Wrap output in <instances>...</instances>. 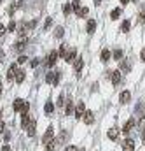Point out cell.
<instances>
[{
    "label": "cell",
    "mask_w": 145,
    "mask_h": 151,
    "mask_svg": "<svg viewBox=\"0 0 145 151\" xmlns=\"http://www.w3.org/2000/svg\"><path fill=\"white\" fill-rule=\"evenodd\" d=\"M119 100H121V104H128V102L131 100V93H129L128 90H124V92L119 95Z\"/></svg>",
    "instance_id": "obj_9"
},
{
    "label": "cell",
    "mask_w": 145,
    "mask_h": 151,
    "mask_svg": "<svg viewBox=\"0 0 145 151\" xmlns=\"http://www.w3.org/2000/svg\"><path fill=\"white\" fill-rule=\"evenodd\" d=\"M133 126H135V120H129V121H128L126 125H124V128H122V132H124V134H129V130H131Z\"/></svg>",
    "instance_id": "obj_19"
},
{
    "label": "cell",
    "mask_w": 145,
    "mask_h": 151,
    "mask_svg": "<svg viewBox=\"0 0 145 151\" xmlns=\"http://www.w3.org/2000/svg\"><path fill=\"white\" fill-rule=\"evenodd\" d=\"M122 69H126V70H129V65H128V63H126V60H124V61H121V70Z\"/></svg>",
    "instance_id": "obj_33"
},
{
    "label": "cell",
    "mask_w": 145,
    "mask_h": 151,
    "mask_svg": "<svg viewBox=\"0 0 145 151\" xmlns=\"http://www.w3.org/2000/svg\"><path fill=\"white\" fill-rule=\"evenodd\" d=\"M100 2H101V0H94V4H96V5H98V4H100Z\"/></svg>",
    "instance_id": "obj_46"
},
{
    "label": "cell",
    "mask_w": 145,
    "mask_h": 151,
    "mask_svg": "<svg viewBox=\"0 0 145 151\" xmlns=\"http://www.w3.org/2000/svg\"><path fill=\"white\" fill-rule=\"evenodd\" d=\"M63 100H65V97H63V95H59V98H58V104H56V105H58V107H61V105H63Z\"/></svg>",
    "instance_id": "obj_35"
},
{
    "label": "cell",
    "mask_w": 145,
    "mask_h": 151,
    "mask_svg": "<svg viewBox=\"0 0 145 151\" xmlns=\"http://www.w3.org/2000/svg\"><path fill=\"white\" fill-rule=\"evenodd\" d=\"M70 12H72V4H65V5H63V14L68 16Z\"/></svg>",
    "instance_id": "obj_28"
},
{
    "label": "cell",
    "mask_w": 145,
    "mask_h": 151,
    "mask_svg": "<svg viewBox=\"0 0 145 151\" xmlns=\"http://www.w3.org/2000/svg\"><path fill=\"white\" fill-rule=\"evenodd\" d=\"M14 76H16V63H12V65L9 67V70H7V79H9V81H12V79H14Z\"/></svg>",
    "instance_id": "obj_15"
},
{
    "label": "cell",
    "mask_w": 145,
    "mask_h": 151,
    "mask_svg": "<svg viewBox=\"0 0 145 151\" xmlns=\"http://www.w3.org/2000/svg\"><path fill=\"white\" fill-rule=\"evenodd\" d=\"M4 33H5V27H4V25H0V37H2Z\"/></svg>",
    "instance_id": "obj_39"
},
{
    "label": "cell",
    "mask_w": 145,
    "mask_h": 151,
    "mask_svg": "<svg viewBox=\"0 0 145 151\" xmlns=\"http://www.w3.org/2000/svg\"><path fill=\"white\" fill-rule=\"evenodd\" d=\"M58 51H51L49 55H47V61H46V65L47 67H54V63H56V60H58Z\"/></svg>",
    "instance_id": "obj_2"
},
{
    "label": "cell",
    "mask_w": 145,
    "mask_h": 151,
    "mask_svg": "<svg viewBox=\"0 0 145 151\" xmlns=\"http://www.w3.org/2000/svg\"><path fill=\"white\" fill-rule=\"evenodd\" d=\"M4 139H5V141H9V139H11V134H9V132H5V134H4Z\"/></svg>",
    "instance_id": "obj_41"
},
{
    "label": "cell",
    "mask_w": 145,
    "mask_h": 151,
    "mask_svg": "<svg viewBox=\"0 0 145 151\" xmlns=\"http://www.w3.org/2000/svg\"><path fill=\"white\" fill-rule=\"evenodd\" d=\"M94 30H96V21H94V19H89V21H88V27H86V32H88V33H93Z\"/></svg>",
    "instance_id": "obj_13"
},
{
    "label": "cell",
    "mask_w": 145,
    "mask_h": 151,
    "mask_svg": "<svg viewBox=\"0 0 145 151\" xmlns=\"http://www.w3.org/2000/svg\"><path fill=\"white\" fill-rule=\"evenodd\" d=\"M46 146H47V151H54V149H56V146H58V144H56V141H54V139H53V141H51V142H47V144H46Z\"/></svg>",
    "instance_id": "obj_26"
},
{
    "label": "cell",
    "mask_w": 145,
    "mask_h": 151,
    "mask_svg": "<svg viewBox=\"0 0 145 151\" xmlns=\"http://www.w3.org/2000/svg\"><path fill=\"white\" fill-rule=\"evenodd\" d=\"M4 130H5V125H4V123H2V121H0V134H2V132H4Z\"/></svg>",
    "instance_id": "obj_40"
},
{
    "label": "cell",
    "mask_w": 145,
    "mask_h": 151,
    "mask_svg": "<svg viewBox=\"0 0 145 151\" xmlns=\"http://www.w3.org/2000/svg\"><path fill=\"white\" fill-rule=\"evenodd\" d=\"M119 16H121V9H114V11H112V14H110V18H112V19H117Z\"/></svg>",
    "instance_id": "obj_30"
},
{
    "label": "cell",
    "mask_w": 145,
    "mask_h": 151,
    "mask_svg": "<svg viewBox=\"0 0 145 151\" xmlns=\"http://www.w3.org/2000/svg\"><path fill=\"white\" fill-rule=\"evenodd\" d=\"M110 60V51L109 49H103L101 51V61H109Z\"/></svg>",
    "instance_id": "obj_24"
},
{
    "label": "cell",
    "mask_w": 145,
    "mask_h": 151,
    "mask_svg": "<svg viewBox=\"0 0 145 151\" xmlns=\"http://www.w3.org/2000/svg\"><path fill=\"white\" fill-rule=\"evenodd\" d=\"M38 63H40V60H38V58H33V60H32V63H30V65H32V67H37Z\"/></svg>",
    "instance_id": "obj_36"
},
{
    "label": "cell",
    "mask_w": 145,
    "mask_h": 151,
    "mask_svg": "<svg viewBox=\"0 0 145 151\" xmlns=\"http://www.w3.org/2000/svg\"><path fill=\"white\" fill-rule=\"evenodd\" d=\"M14 48H16V51H23V49L26 48V40H25V39H23V40H19Z\"/></svg>",
    "instance_id": "obj_23"
},
{
    "label": "cell",
    "mask_w": 145,
    "mask_h": 151,
    "mask_svg": "<svg viewBox=\"0 0 145 151\" xmlns=\"http://www.w3.org/2000/svg\"><path fill=\"white\" fill-rule=\"evenodd\" d=\"M112 83L114 84H119L121 83V70H114L112 72Z\"/></svg>",
    "instance_id": "obj_18"
},
{
    "label": "cell",
    "mask_w": 145,
    "mask_h": 151,
    "mask_svg": "<svg viewBox=\"0 0 145 151\" xmlns=\"http://www.w3.org/2000/svg\"><path fill=\"white\" fill-rule=\"evenodd\" d=\"M65 151H79V149H77V146H67Z\"/></svg>",
    "instance_id": "obj_37"
},
{
    "label": "cell",
    "mask_w": 145,
    "mask_h": 151,
    "mask_svg": "<svg viewBox=\"0 0 145 151\" xmlns=\"http://www.w3.org/2000/svg\"><path fill=\"white\" fill-rule=\"evenodd\" d=\"M140 58H142V61H145V49L142 51V55H140Z\"/></svg>",
    "instance_id": "obj_42"
},
{
    "label": "cell",
    "mask_w": 145,
    "mask_h": 151,
    "mask_svg": "<svg viewBox=\"0 0 145 151\" xmlns=\"http://www.w3.org/2000/svg\"><path fill=\"white\" fill-rule=\"evenodd\" d=\"M138 21H140V23H145V7L142 9V12H140V19H138Z\"/></svg>",
    "instance_id": "obj_32"
},
{
    "label": "cell",
    "mask_w": 145,
    "mask_h": 151,
    "mask_svg": "<svg viewBox=\"0 0 145 151\" xmlns=\"http://www.w3.org/2000/svg\"><path fill=\"white\" fill-rule=\"evenodd\" d=\"M53 135H54V132H53V126H49L47 130H46V134H44V144H47V142H51L53 141Z\"/></svg>",
    "instance_id": "obj_10"
},
{
    "label": "cell",
    "mask_w": 145,
    "mask_h": 151,
    "mask_svg": "<svg viewBox=\"0 0 145 151\" xmlns=\"http://www.w3.org/2000/svg\"><path fill=\"white\" fill-rule=\"evenodd\" d=\"M7 28H9L11 32H14V30H16V23H14L12 19H11V23H9V27H7Z\"/></svg>",
    "instance_id": "obj_34"
},
{
    "label": "cell",
    "mask_w": 145,
    "mask_h": 151,
    "mask_svg": "<svg viewBox=\"0 0 145 151\" xmlns=\"http://www.w3.org/2000/svg\"><path fill=\"white\" fill-rule=\"evenodd\" d=\"M82 67H84V60H82V56L75 58V60H74V70L79 74V72L82 70Z\"/></svg>",
    "instance_id": "obj_5"
},
{
    "label": "cell",
    "mask_w": 145,
    "mask_h": 151,
    "mask_svg": "<svg viewBox=\"0 0 145 151\" xmlns=\"http://www.w3.org/2000/svg\"><path fill=\"white\" fill-rule=\"evenodd\" d=\"M30 120H32V116H30L28 113H21V126H23V128H26V126H28Z\"/></svg>",
    "instance_id": "obj_12"
},
{
    "label": "cell",
    "mask_w": 145,
    "mask_h": 151,
    "mask_svg": "<svg viewBox=\"0 0 145 151\" xmlns=\"http://www.w3.org/2000/svg\"><path fill=\"white\" fill-rule=\"evenodd\" d=\"M46 81H47L49 84H58V83H59V74H54V72H49V74L46 76Z\"/></svg>",
    "instance_id": "obj_4"
},
{
    "label": "cell",
    "mask_w": 145,
    "mask_h": 151,
    "mask_svg": "<svg viewBox=\"0 0 145 151\" xmlns=\"http://www.w3.org/2000/svg\"><path fill=\"white\" fill-rule=\"evenodd\" d=\"M25 72L23 70H16V76H14V79H16V83H23L25 81Z\"/></svg>",
    "instance_id": "obj_16"
},
{
    "label": "cell",
    "mask_w": 145,
    "mask_h": 151,
    "mask_svg": "<svg viewBox=\"0 0 145 151\" xmlns=\"http://www.w3.org/2000/svg\"><path fill=\"white\" fill-rule=\"evenodd\" d=\"M114 58H115V60H122V51H121V49H115V51H114Z\"/></svg>",
    "instance_id": "obj_31"
},
{
    "label": "cell",
    "mask_w": 145,
    "mask_h": 151,
    "mask_svg": "<svg viewBox=\"0 0 145 151\" xmlns=\"http://www.w3.org/2000/svg\"><path fill=\"white\" fill-rule=\"evenodd\" d=\"M35 126H37V121L32 118V120H30V123H28V126L25 128V130L28 132V137H33V135H35Z\"/></svg>",
    "instance_id": "obj_3"
},
{
    "label": "cell",
    "mask_w": 145,
    "mask_h": 151,
    "mask_svg": "<svg viewBox=\"0 0 145 151\" xmlns=\"http://www.w3.org/2000/svg\"><path fill=\"white\" fill-rule=\"evenodd\" d=\"M26 61H28L26 56H19V58H18V63H26Z\"/></svg>",
    "instance_id": "obj_38"
},
{
    "label": "cell",
    "mask_w": 145,
    "mask_h": 151,
    "mask_svg": "<svg viewBox=\"0 0 145 151\" xmlns=\"http://www.w3.org/2000/svg\"><path fill=\"white\" fill-rule=\"evenodd\" d=\"M53 111H54V104H53L51 100L46 102V105H44V113H46V114H51Z\"/></svg>",
    "instance_id": "obj_17"
},
{
    "label": "cell",
    "mask_w": 145,
    "mask_h": 151,
    "mask_svg": "<svg viewBox=\"0 0 145 151\" xmlns=\"http://www.w3.org/2000/svg\"><path fill=\"white\" fill-rule=\"evenodd\" d=\"M72 9H74L75 14L79 16V12H80V9H82V7H80V0H74V2H72Z\"/></svg>",
    "instance_id": "obj_22"
},
{
    "label": "cell",
    "mask_w": 145,
    "mask_h": 151,
    "mask_svg": "<svg viewBox=\"0 0 145 151\" xmlns=\"http://www.w3.org/2000/svg\"><path fill=\"white\" fill-rule=\"evenodd\" d=\"M121 4H122V5H126V4H128V0H121Z\"/></svg>",
    "instance_id": "obj_44"
},
{
    "label": "cell",
    "mask_w": 145,
    "mask_h": 151,
    "mask_svg": "<svg viewBox=\"0 0 145 151\" xmlns=\"http://www.w3.org/2000/svg\"><path fill=\"white\" fill-rule=\"evenodd\" d=\"M129 27H131V25H129V21H128V19H124V23L121 25V30H122V32H128Z\"/></svg>",
    "instance_id": "obj_27"
},
{
    "label": "cell",
    "mask_w": 145,
    "mask_h": 151,
    "mask_svg": "<svg viewBox=\"0 0 145 151\" xmlns=\"http://www.w3.org/2000/svg\"><path fill=\"white\" fill-rule=\"evenodd\" d=\"M12 109H14L16 113H28L30 104L25 102L23 98H16V100H14V105H12Z\"/></svg>",
    "instance_id": "obj_1"
},
{
    "label": "cell",
    "mask_w": 145,
    "mask_h": 151,
    "mask_svg": "<svg viewBox=\"0 0 145 151\" xmlns=\"http://www.w3.org/2000/svg\"><path fill=\"white\" fill-rule=\"evenodd\" d=\"M84 111H86V105L82 104V102H79V104H77V109L74 111L75 118H79V120H80V118H82V114H84Z\"/></svg>",
    "instance_id": "obj_8"
},
{
    "label": "cell",
    "mask_w": 145,
    "mask_h": 151,
    "mask_svg": "<svg viewBox=\"0 0 145 151\" xmlns=\"http://www.w3.org/2000/svg\"><path fill=\"white\" fill-rule=\"evenodd\" d=\"M80 120H84V123L91 125V123L94 121V114H93V111H84V114H82V118H80Z\"/></svg>",
    "instance_id": "obj_6"
},
{
    "label": "cell",
    "mask_w": 145,
    "mask_h": 151,
    "mask_svg": "<svg viewBox=\"0 0 145 151\" xmlns=\"http://www.w3.org/2000/svg\"><path fill=\"white\" fill-rule=\"evenodd\" d=\"M63 33H65V30H63V27H58V28L54 30V35H56L58 39H61V37H63Z\"/></svg>",
    "instance_id": "obj_25"
},
{
    "label": "cell",
    "mask_w": 145,
    "mask_h": 151,
    "mask_svg": "<svg viewBox=\"0 0 145 151\" xmlns=\"http://www.w3.org/2000/svg\"><path fill=\"white\" fill-rule=\"evenodd\" d=\"M53 27V18H46V25H44V30H49Z\"/></svg>",
    "instance_id": "obj_29"
},
{
    "label": "cell",
    "mask_w": 145,
    "mask_h": 151,
    "mask_svg": "<svg viewBox=\"0 0 145 151\" xmlns=\"http://www.w3.org/2000/svg\"><path fill=\"white\" fill-rule=\"evenodd\" d=\"M67 53H68V46H67V44H61V46H59L58 55H59L61 58H65V56H67Z\"/></svg>",
    "instance_id": "obj_20"
},
{
    "label": "cell",
    "mask_w": 145,
    "mask_h": 151,
    "mask_svg": "<svg viewBox=\"0 0 145 151\" xmlns=\"http://www.w3.org/2000/svg\"><path fill=\"white\" fill-rule=\"evenodd\" d=\"M75 58H77V51H75V48H72V49L67 53V56H65L63 60H65V61H74Z\"/></svg>",
    "instance_id": "obj_11"
},
{
    "label": "cell",
    "mask_w": 145,
    "mask_h": 151,
    "mask_svg": "<svg viewBox=\"0 0 145 151\" xmlns=\"http://www.w3.org/2000/svg\"><path fill=\"white\" fill-rule=\"evenodd\" d=\"M0 95H2V86H0Z\"/></svg>",
    "instance_id": "obj_48"
},
{
    "label": "cell",
    "mask_w": 145,
    "mask_h": 151,
    "mask_svg": "<svg viewBox=\"0 0 145 151\" xmlns=\"http://www.w3.org/2000/svg\"><path fill=\"white\" fill-rule=\"evenodd\" d=\"M65 113H67V116L74 114V104H72V100L67 102V105H65Z\"/></svg>",
    "instance_id": "obj_21"
},
{
    "label": "cell",
    "mask_w": 145,
    "mask_h": 151,
    "mask_svg": "<svg viewBox=\"0 0 145 151\" xmlns=\"http://www.w3.org/2000/svg\"><path fill=\"white\" fill-rule=\"evenodd\" d=\"M122 151H135V141L133 139H126L122 144Z\"/></svg>",
    "instance_id": "obj_7"
},
{
    "label": "cell",
    "mask_w": 145,
    "mask_h": 151,
    "mask_svg": "<svg viewBox=\"0 0 145 151\" xmlns=\"http://www.w3.org/2000/svg\"><path fill=\"white\" fill-rule=\"evenodd\" d=\"M0 121H2V109H0Z\"/></svg>",
    "instance_id": "obj_47"
},
{
    "label": "cell",
    "mask_w": 145,
    "mask_h": 151,
    "mask_svg": "<svg viewBox=\"0 0 145 151\" xmlns=\"http://www.w3.org/2000/svg\"><path fill=\"white\" fill-rule=\"evenodd\" d=\"M2 151H11V148H9V146H4V149H2Z\"/></svg>",
    "instance_id": "obj_43"
},
{
    "label": "cell",
    "mask_w": 145,
    "mask_h": 151,
    "mask_svg": "<svg viewBox=\"0 0 145 151\" xmlns=\"http://www.w3.org/2000/svg\"><path fill=\"white\" fill-rule=\"evenodd\" d=\"M107 135H109V139H112V141H115V139H117V135H119V130H117V128H115V126H112V128H110V130L107 132Z\"/></svg>",
    "instance_id": "obj_14"
},
{
    "label": "cell",
    "mask_w": 145,
    "mask_h": 151,
    "mask_svg": "<svg viewBox=\"0 0 145 151\" xmlns=\"http://www.w3.org/2000/svg\"><path fill=\"white\" fill-rule=\"evenodd\" d=\"M2 60H4V53H2V51H0V61H2Z\"/></svg>",
    "instance_id": "obj_45"
}]
</instances>
